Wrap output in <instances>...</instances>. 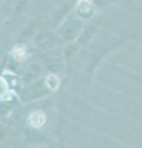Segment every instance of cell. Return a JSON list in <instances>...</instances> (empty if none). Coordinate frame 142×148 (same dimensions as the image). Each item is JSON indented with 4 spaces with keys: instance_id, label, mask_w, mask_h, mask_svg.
<instances>
[{
    "instance_id": "obj_1",
    "label": "cell",
    "mask_w": 142,
    "mask_h": 148,
    "mask_svg": "<svg viewBox=\"0 0 142 148\" xmlns=\"http://www.w3.org/2000/svg\"><path fill=\"white\" fill-rule=\"evenodd\" d=\"M30 122L32 126L35 127H40V126H42L43 122H45V116L41 112H35L31 115V117H30Z\"/></svg>"
}]
</instances>
